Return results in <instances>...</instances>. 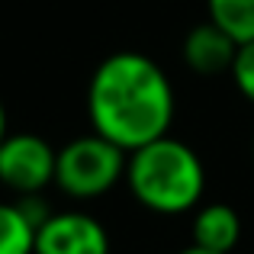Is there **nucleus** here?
Returning <instances> with one entry per match:
<instances>
[{"mask_svg":"<svg viewBox=\"0 0 254 254\" xmlns=\"http://www.w3.org/2000/svg\"><path fill=\"white\" fill-rule=\"evenodd\" d=\"M251 151H254V142H251Z\"/></svg>","mask_w":254,"mask_h":254,"instance_id":"ddd939ff","label":"nucleus"},{"mask_svg":"<svg viewBox=\"0 0 254 254\" xmlns=\"http://www.w3.org/2000/svg\"><path fill=\"white\" fill-rule=\"evenodd\" d=\"M0 254H36V222L23 203H0Z\"/></svg>","mask_w":254,"mask_h":254,"instance_id":"6e6552de","label":"nucleus"},{"mask_svg":"<svg viewBox=\"0 0 254 254\" xmlns=\"http://www.w3.org/2000/svg\"><path fill=\"white\" fill-rule=\"evenodd\" d=\"M36 254H110V232L81 209L45 212L36 225Z\"/></svg>","mask_w":254,"mask_h":254,"instance_id":"39448f33","label":"nucleus"},{"mask_svg":"<svg viewBox=\"0 0 254 254\" xmlns=\"http://www.w3.org/2000/svg\"><path fill=\"white\" fill-rule=\"evenodd\" d=\"M174 84L168 71L142 52H113L87 84L90 132L135 151L168 135L174 123Z\"/></svg>","mask_w":254,"mask_h":254,"instance_id":"f257e3e1","label":"nucleus"},{"mask_svg":"<svg viewBox=\"0 0 254 254\" xmlns=\"http://www.w3.org/2000/svg\"><path fill=\"white\" fill-rule=\"evenodd\" d=\"M177 254H219V251H206V248H199V245H187V248L177 251Z\"/></svg>","mask_w":254,"mask_h":254,"instance_id":"f8f14e48","label":"nucleus"},{"mask_svg":"<svg viewBox=\"0 0 254 254\" xmlns=\"http://www.w3.org/2000/svg\"><path fill=\"white\" fill-rule=\"evenodd\" d=\"M126 184L138 206L158 216H180L203 203L206 168L196 148L171 135H161L129 151Z\"/></svg>","mask_w":254,"mask_h":254,"instance_id":"f03ea898","label":"nucleus"},{"mask_svg":"<svg viewBox=\"0 0 254 254\" xmlns=\"http://www.w3.org/2000/svg\"><path fill=\"white\" fill-rule=\"evenodd\" d=\"M235 52H238V42L212 19L193 26L184 39V64L199 77L229 74L232 62H235Z\"/></svg>","mask_w":254,"mask_h":254,"instance_id":"423d86ee","label":"nucleus"},{"mask_svg":"<svg viewBox=\"0 0 254 254\" xmlns=\"http://www.w3.org/2000/svg\"><path fill=\"white\" fill-rule=\"evenodd\" d=\"M229 74H232V81H235L238 93L254 106V42H242V45H238Z\"/></svg>","mask_w":254,"mask_h":254,"instance_id":"9d476101","label":"nucleus"},{"mask_svg":"<svg viewBox=\"0 0 254 254\" xmlns=\"http://www.w3.org/2000/svg\"><path fill=\"white\" fill-rule=\"evenodd\" d=\"M126 164L129 151L97 132H87L58 148L55 187L71 199H97L126 180Z\"/></svg>","mask_w":254,"mask_h":254,"instance_id":"7ed1b4c3","label":"nucleus"},{"mask_svg":"<svg viewBox=\"0 0 254 254\" xmlns=\"http://www.w3.org/2000/svg\"><path fill=\"white\" fill-rule=\"evenodd\" d=\"M58 148H52L42 135L13 132L0 142V184L16 196H39L55 184Z\"/></svg>","mask_w":254,"mask_h":254,"instance_id":"20e7f679","label":"nucleus"},{"mask_svg":"<svg viewBox=\"0 0 254 254\" xmlns=\"http://www.w3.org/2000/svg\"><path fill=\"white\" fill-rule=\"evenodd\" d=\"M206 10L238 45L254 42V0H206Z\"/></svg>","mask_w":254,"mask_h":254,"instance_id":"1a4fd4ad","label":"nucleus"},{"mask_svg":"<svg viewBox=\"0 0 254 254\" xmlns=\"http://www.w3.org/2000/svg\"><path fill=\"white\" fill-rule=\"evenodd\" d=\"M190 232L193 245H199V248L232 254L242 242V216L229 203H199Z\"/></svg>","mask_w":254,"mask_h":254,"instance_id":"0eeeda50","label":"nucleus"},{"mask_svg":"<svg viewBox=\"0 0 254 254\" xmlns=\"http://www.w3.org/2000/svg\"><path fill=\"white\" fill-rule=\"evenodd\" d=\"M6 135H10V132H6V110H3V100H0V142H3Z\"/></svg>","mask_w":254,"mask_h":254,"instance_id":"9b49d317","label":"nucleus"}]
</instances>
